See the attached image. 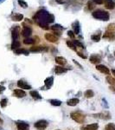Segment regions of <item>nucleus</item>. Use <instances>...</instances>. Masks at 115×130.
I'll return each mask as SVG.
<instances>
[{"label": "nucleus", "mask_w": 115, "mask_h": 130, "mask_svg": "<svg viewBox=\"0 0 115 130\" xmlns=\"http://www.w3.org/2000/svg\"><path fill=\"white\" fill-rule=\"evenodd\" d=\"M92 15L94 18L99 20H102V21H108L109 20L110 15L107 11L103 10H95L92 13Z\"/></svg>", "instance_id": "1"}, {"label": "nucleus", "mask_w": 115, "mask_h": 130, "mask_svg": "<svg viewBox=\"0 0 115 130\" xmlns=\"http://www.w3.org/2000/svg\"><path fill=\"white\" fill-rule=\"evenodd\" d=\"M70 117L73 121H74L75 122L79 123V124L84 123L86 120V115L81 111H73V112H71Z\"/></svg>", "instance_id": "2"}, {"label": "nucleus", "mask_w": 115, "mask_h": 130, "mask_svg": "<svg viewBox=\"0 0 115 130\" xmlns=\"http://www.w3.org/2000/svg\"><path fill=\"white\" fill-rule=\"evenodd\" d=\"M92 116L93 118L96 119H100V120H105V121H108L112 118L111 116V114L108 111H104V112H100V113H97V114H93Z\"/></svg>", "instance_id": "3"}, {"label": "nucleus", "mask_w": 115, "mask_h": 130, "mask_svg": "<svg viewBox=\"0 0 115 130\" xmlns=\"http://www.w3.org/2000/svg\"><path fill=\"white\" fill-rule=\"evenodd\" d=\"M49 126V122L46 120H39L34 124V127L37 130H44L48 127Z\"/></svg>", "instance_id": "4"}, {"label": "nucleus", "mask_w": 115, "mask_h": 130, "mask_svg": "<svg viewBox=\"0 0 115 130\" xmlns=\"http://www.w3.org/2000/svg\"><path fill=\"white\" fill-rule=\"evenodd\" d=\"M16 126L17 130H30V124L24 121H16Z\"/></svg>", "instance_id": "5"}, {"label": "nucleus", "mask_w": 115, "mask_h": 130, "mask_svg": "<svg viewBox=\"0 0 115 130\" xmlns=\"http://www.w3.org/2000/svg\"><path fill=\"white\" fill-rule=\"evenodd\" d=\"M44 37L48 42L52 43H56L58 42V40H59L58 37H56L55 35L52 34V33H45Z\"/></svg>", "instance_id": "6"}, {"label": "nucleus", "mask_w": 115, "mask_h": 130, "mask_svg": "<svg viewBox=\"0 0 115 130\" xmlns=\"http://www.w3.org/2000/svg\"><path fill=\"white\" fill-rule=\"evenodd\" d=\"M19 33H20V27L18 25H14L13 29H12L11 31V37H12V40L16 41L18 39L19 37Z\"/></svg>", "instance_id": "7"}, {"label": "nucleus", "mask_w": 115, "mask_h": 130, "mask_svg": "<svg viewBox=\"0 0 115 130\" xmlns=\"http://www.w3.org/2000/svg\"><path fill=\"white\" fill-rule=\"evenodd\" d=\"M101 56L98 54H93V55L90 56L89 57V61H90L91 63L93 64H95V65H98L100 64V62H101Z\"/></svg>", "instance_id": "8"}, {"label": "nucleus", "mask_w": 115, "mask_h": 130, "mask_svg": "<svg viewBox=\"0 0 115 130\" xmlns=\"http://www.w3.org/2000/svg\"><path fill=\"white\" fill-rule=\"evenodd\" d=\"M51 30H53V33H55L54 35H55L56 37H60L62 34V31L63 30V27H62L60 24H55L51 27Z\"/></svg>", "instance_id": "9"}, {"label": "nucleus", "mask_w": 115, "mask_h": 130, "mask_svg": "<svg viewBox=\"0 0 115 130\" xmlns=\"http://www.w3.org/2000/svg\"><path fill=\"white\" fill-rule=\"evenodd\" d=\"M17 86L20 88V89H29L30 90L32 88H31V86L27 82H25L24 80H23V79H21V80H18L17 81Z\"/></svg>", "instance_id": "10"}, {"label": "nucleus", "mask_w": 115, "mask_h": 130, "mask_svg": "<svg viewBox=\"0 0 115 130\" xmlns=\"http://www.w3.org/2000/svg\"><path fill=\"white\" fill-rule=\"evenodd\" d=\"M96 70H97L98 71H100V73H102V74H105V75H109L110 74L109 69H108L106 66H105V65H103V64L96 65Z\"/></svg>", "instance_id": "11"}, {"label": "nucleus", "mask_w": 115, "mask_h": 130, "mask_svg": "<svg viewBox=\"0 0 115 130\" xmlns=\"http://www.w3.org/2000/svg\"><path fill=\"white\" fill-rule=\"evenodd\" d=\"M23 26H24V29H23L22 30V35L24 36V37L26 38V37H30L31 34H32V29L30 28V26H25L24 24H23Z\"/></svg>", "instance_id": "12"}, {"label": "nucleus", "mask_w": 115, "mask_h": 130, "mask_svg": "<svg viewBox=\"0 0 115 130\" xmlns=\"http://www.w3.org/2000/svg\"><path fill=\"white\" fill-rule=\"evenodd\" d=\"M30 50L31 52H46L49 50V48L46 46H33Z\"/></svg>", "instance_id": "13"}, {"label": "nucleus", "mask_w": 115, "mask_h": 130, "mask_svg": "<svg viewBox=\"0 0 115 130\" xmlns=\"http://www.w3.org/2000/svg\"><path fill=\"white\" fill-rule=\"evenodd\" d=\"M13 95L16 98H24L26 96V92L24 89H16L13 90Z\"/></svg>", "instance_id": "14"}, {"label": "nucleus", "mask_w": 115, "mask_h": 130, "mask_svg": "<svg viewBox=\"0 0 115 130\" xmlns=\"http://www.w3.org/2000/svg\"><path fill=\"white\" fill-rule=\"evenodd\" d=\"M54 84V76H49L44 80V87L47 89H51V87Z\"/></svg>", "instance_id": "15"}, {"label": "nucleus", "mask_w": 115, "mask_h": 130, "mask_svg": "<svg viewBox=\"0 0 115 130\" xmlns=\"http://www.w3.org/2000/svg\"><path fill=\"white\" fill-rule=\"evenodd\" d=\"M99 128V124L98 123H92V124H88L85 127H81V130H97Z\"/></svg>", "instance_id": "16"}, {"label": "nucleus", "mask_w": 115, "mask_h": 130, "mask_svg": "<svg viewBox=\"0 0 115 130\" xmlns=\"http://www.w3.org/2000/svg\"><path fill=\"white\" fill-rule=\"evenodd\" d=\"M30 95H31V97H32L34 100L39 101V100L43 99L42 95H40V94H39L38 91H36V90H30Z\"/></svg>", "instance_id": "17"}, {"label": "nucleus", "mask_w": 115, "mask_h": 130, "mask_svg": "<svg viewBox=\"0 0 115 130\" xmlns=\"http://www.w3.org/2000/svg\"><path fill=\"white\" fill-rule=\"evenodd\" d=\"M114 37H115V31H112V30H106L105 34L103 35V38L109 39V40H112Z\"/></svg>", "instance_id": "18"}, {"label": "nucleus", "mask_w": 115, "mask_h": 130, "mask_svg": "<svg viewBox=\"0 0 115 130\" xmlns=\"http://www.w3.org/2000/svg\"><path fill=\"white\" fill-rule=\"evenodd\" d=\"M68 72V69L63 68L62 66H55V73L56 75L64 74V73Z\"/></svg>", "instance_id": "19"}, {"label": "nucleus", "mask_w": 115, "mask_h": 130, "mask_svg": "<svg viewBox=\"0 0 115 130\" xmlns=\"http://www.w3.org/2000/svg\"><path fill=\"white\" fill-rule=\"evenodd\" d=\"M55 62L60 66H64L67 64V60L63 56H56L55 57Z\"/></svg>", "instance_id": "20"}, {"label": "nucleus", "mask_w": 115, "mask_h": 130, "mask_svg": "<svg viewBox=\"0 0 115 130\" xmlns=\"http://www.w3.org/2000/svg\"><path fill=\"white\" fill-rule=\"evenodd\" d=\"M80 102V100L78 98H71V99L67 101V104L70 107H74Z\"/></svg>", "instance_id": "21"}, {"label": "nucleus", "mask_w": 115, "mask_h": 130, "mask_svg": "<svg viewBox=\"0 0 115 130\" xmlns=\"http://www.w3.org/2000/svg\"><path fill=\"white\" fill-rule=\"evenodd\" d=\"M105 7L108 10H112L115 8V4L112 0H105Z\"/></svg>", "instance_id": "22"}, {"label": "nucleus", "mask_w": 115, "mask_h": 130, "mask_svg": "<svg viewBox=\"0 0 115 130\" xmlns=\"http://www.w3.org/2000/svg\"><path fill=\"white\" fill-rule=\"evenodd\" d=\"M15 51V53L16 55H24V56H29L30 55V52H29V50H25V49H23V48H19V49L14 50Z\"/></svg>", "instance_id": "23"}, {"label": "nucleus", "mask_w": 115, "mask_h": 130, "mask_svg": "<svg viewBox=\"0 0 115 130\" xmlns=\"http://www.w3.org/2000/svg\"><path fill=\"white\" fill-rule=\"evenodd\" d=\"M23 19H24V15L22 14H12L11 15V20L15 22H20Z\"/></svg>", "instance_id": "24"}, {"label": "nucleus", "mask_w": 115, "mask_h": 130, "mask_svg": "<svg viewBox=\"0 0 115 130\" xmlns=\"http://www.w3.org/2000/svg\"><path fill=\"white\" fill-rule=\"evenodd\" d=\"M84 96L87 98V99H91V98H93V96H94V92H93L92 89H87L85 91Z\"/></svg>", "instance_id": "25"}, {"label": "nucleus", "mask_w": 115, "mask_h": 130, "mask_svg": "<svg viewBox=\"0 0 115 130\" xmlns=\"http://www.w3.org/2000/svg\"><path fill=\"white\" fill-rule=\"evenodd\" d=\"M73 29H74V33L75 35H78L79 33H80L81 28H80V24H79L78 21L74 23V24H73Z\"/></svg>", "instance_id": "26"}, {"label": "nucleus", "mask_w": 115, "mask_h": 130, "mask_svg": "<svg viewBox=\"0 0 115 130\" xmlns=\"http://www.w3.org/2000/svg\"><path fill=\"white\" fill-rule=\"evenodd\" d=\"M35 38H30V37H26V38L24 39V44H27V45H32V44H35Z\"/></svg>", "instance_id": "27"}, {"label": "nucleus", "mask_w": 115, "mask_h": 130, "mask_svg": "<svg viewBox=\"0 0 115 130\" xmlns=\"http://www.w3.org/2000/svg\"><path fill=\"white\" fill-rule=\"evenodd\" d=\"M49 102L52 106H55V107H59L62 105V102L57 99H50L49 100Z\"/></svg>", "instance_id": "28"}, {"label": "nucleus", "mask_w": 115, "mask_h": 130, "mask_svg": "<svg viewBox=\"0 0 115 130\" xmlns=\"http://www.w3.org/2000/svg\"><path fill=\"white\" fill-rule=\"evenodd\" d=\"M21 47V43L18 40H16V41H12V43H11V49L13 50H16L17 49H19Z\"/></svg>", "instance_id": "29"}, {"label": "nucleus", "mask_w": 115, "mask_h": 130, "mask_svg": "<svg viewBox=\"0 0 115 130\" xmlns=\"http://www.w3.org/2000/svg\"><path fill=\"white\" fill-rule=\"evenodd\" d=\"M36 24H38V26L43 29V30H49V24H46V23H44V22H37Z\"/></svg>", "instance_id": "30"}, {"label": "nucleus", "mask_w": 115, "mask_h": 130, "mask_svg": "<svg viewBox=\"0 0 115 130\" xmlns=\"http://www.w3.org/2000/svg\"><path fill=\"white\" fill-rule=\"evenodd\" d=\"M106 80L110 84V86H114L115 87V78L114 77L111 76V75H107L106 78Z\"/></svg>", "instance_id": "31"}, {"label": "nucleus", "mask_w": 115, "mask_h": 130, "mask_svg": "<svg viewBox=\"0 0 115 130\" xmlns=\"http://www.w3.org/2000/svg\"><path fill=\"white\" fill-rule=\"evenodd\" d=\"M100 37H101V35H100V33H97V34L92 35L91 39L93 42H96V43H98V42L100 41Z\"/></svg>", "instance_id": "32"}, {"label": "nucleus", "mask_w": 115, "mask_h": 130, "mask_svg": "<svg viewBox=\"0 0 115 130\" xmlns=\"http://www.w3.org/2000/svg\"><path fill=\"white\" fill-rule=\"evenodd\" d=\"M66 43H67V45H68L71 50H74V51H77V47L75 46L74 43H73V41H68H68L66 42Z\"/></svg>", "instance_id": "33"}, {"label": "nucleus", "mask_w": 115, "mask_h": 130, "mask_svg": "<svg viewBox=\"0 0 115 130\" xmlns=\"http://www.w3.org/2000/svg\"><path fill=\"white\" fill-rule=\"evenodd\" d=\"M104 130H115V124L112 122L107 123V124L105 126V128H104Z\"/></svg>", "instance_id": "34"}, {"label": "nucleus", "mask_w": 115, "mask_h": 130, "mask_svg": "<svg viewBox=\"0 0 115 130\" xmlns=\"http://www.w3.org/2000/svg\"><path fill=\"white\" fill-rule=\"evenodd\" d=\"M8 104V99L7 98H4V99H2L0 101V106H1V108H5L6 106H7Z\"/></svg>", "instance_id": "35"}, {"label": "nucleus", "mask_w": 115, "mask_h": 130, "mask_svg": "<svg viewBox=\"0 0 115 130\" xmlns=\"http://www.w3.org/2000/svg\"><path fill=\"white\" fill-rule=\"evenodd\" d=\"M73 43H74L76 47L81 48V49H85V47H84V45H83V43H81L80 41H78V40H74V41H73Z\"/></svg>", "instance_id": "36"}, {"label": "nucleus", "mask_w": 115, "mask_h": 130, "mask_svg": "<svg viewBox=\"0 0 115 130\" xmlns=\"http://www.w3.org/2000/svg\"><path fill=\"white\" fill-rule=\"evenodd\" d=\"M18 5H19L22 8H24V9L28 7V4H27L25 1H24V0H18Z\"/></svg>", "instance_id": "37"}, {"label": "nucleus", "mask_w": 115, "mask_h": 130, "mask_svg": "<svg viewBox=\"0 0 115 130\" xmlns=\"http://www.w3.org/2000/svg\"><path fill=\"white\" fill-rule=\"evenodd\" d=\"M95 4L93 3L92 0H89L88 2H87V7H88V9L90 10H93L94 9V7H95Z\"/></svg>", "instance_id": "38"}, {"label": "nucleus", "mask_w": 115, "mask_h": 130, "mask_svg": "<svg viewBox=\"0 0 115 130\" xmlns=\"http://www.w3.org/2000/svg\"><path fill=\"white\" fill-rule=\"evenodd\" d=\"M102 105H103V108H106V109L109 108V106H108V103H107V101H106L105 98H102Z\"/></svg>", "instance_id": "39"}, {"label": "nucleus", "mask_w": 115, "mask_h": 130, "mask_svg": "<svg viewBox=\"0 0 115 130\" xmlns=\"http://www.w3.org/2000/svg\"><path fill=\"white\" fill-rule=\"evenodd\" d=\"M106 30H112V31H115V24H110L107 26V29Z\"/></svg>", "instance_id": "40"}, {"label": "nucleus", "mask_w": 115, "mask_h": 130, "mask_svg": "<svg viewBox=\"0 0 115 130\" xmlns=\"http://www.w3.org/2000/svg\"><path fill=\"white\" fill-rule=\"evenodd\" d=\"M76 52H77V55H78L79 56H80V57L83 58V59H87V56L84 55V54H83V53H81V52L78 51V50H77Z\"/></svg>", "instance_id": "41"}, {"label": "nucleus", "mask_w": 115, "mask_h": 130, "mask_svg": "<svg viewBox=\"0 0 115 130\" xmlns=\"http://www.w3.org/2000/svg\"><path fill=\"white\" fill-rule=\"evenodd\" d=\"M68 37H70L71 38H74L75 34L74 33V31H72V30H68Z\"/></svg>", "instance_id": "42"}, {"label": "nucleus", "mask_w": 115, "mask_h": 130, "mask_svg": "<svg viewBox=\"0 0 115 130\" xmlns=\"http://www.w3.org/2000/svg\"><path fill=\"white\" fill-rule=\"evenodd\" d=\"M94 4H97V5H102L104 2V0H92Z\"/></svg>", "instance_id": "43"}, {"label": "nucleus", "mask_w": 115, "mask_h": 130, "mask_svg": "<svg viewBox=\"0 0 115 130\" xmlns=\"http://www.w3.org/2000/svg\"><path fill=\"white\" fill-rule=\"evenodd\" d=\"M6 89V88L3 85H0V94H2Z\"/></svg>", "instance_id": "44"}, {"label": "nucleus", "mask_w": 115, "mask_h": 130, "mask_svg": "<svg viewBox=\"0 0 115 130\" xmlns=\"http://www.w3.org/2000/svg\"><path fill=\"white\" fill-rule=\"evenodd\" d=\"M73 62H74V63H75V64H76V65H77V66H78V67H79V68H80V69H82V66H81V65L80 63H79V62H76V61H75L74 59V60H73Z\"/></svg>", "instance_id": "45"}, {"label": "nucleus", "mask_w": 115, "mask_h": 130, "mask_svg": "<svg viewBox=\"0 0 115 130\" xmlns=\"http://www.w3.org/2000/svg\"><path fill=\"white\" fill-rule=\"evenodd\" d=\"M109 89H110L111 91H112L113 94H115V87H114V86H110V87H109Z\"/></svg>", "instance_id": "46"}, {"label": "nucleus", "mask_w": 115, "mask_h": 130, "mask_svg": "<svg viewBox=\"0 0 115 130\" xmlns=\"http://www.w3.org/2000/svg\"><path fill=\"white\" fill-rule=\"evenodd\" d=\"M56 3L60 4V5H62V4H64L66 2V0H55Z\"/></svg>", "instance_id": "47"}, {"label": "nucleus", "mask_w": 115, "mask_h": 130, "mask_svg": "<svg viewBox=\"0 0 115 130\" xmlns=\"http://www.w3.org/2000/svg\"><path fill=\"white\" fill-rule=\"evenodd\" d=\"M25 23H29V24H33L32 21L30 20L29 18H26V19H25Z\"/></svg>", "instance_id": "48"}, {"label": "nucleus", "mask_w": 115, "mask_h": 130, "mask_svg": "<svg viewBox=\"0 0 115 130\" xmlns=\"http://www.w3.org/2000/svg\"><path fill=\"white\" fill-rule=\"evenodd\" d=\"M3 123H4V121L1 119V117H0V126H2L3 125Z\"/></svg>", "instance_id": "49"}, {"label": "nucleus", "mask_w": 115, "mask_h": 130, "mask_svg": "<svg viewBox=\"0 0 115 130\" xmlns=\"http://www.w3.org/2000/svg\"><path fill=\"white\" fill-rule=\"evenodd\" d=\"M112 75L115 76V70H112Z\"/></svg>", "instance_id": "50"}, {"label": "nucleus", "mask_w": 115, "mask_h": 130, "mask_svg": "<svg viewBox=\"0 0 115 130\" xmlns=\"http://www.w3.org/2000/svg\"><path fill=\"white\" fill-rule=\"evenodd\" d=\"M0 130H5V129H4V128H3V127H1V126H0Z\"/></svg>", "instance_id": "51"}, {"label": "nucleus", "mask_w": 115, "mask_h": 130, "mask_svg": "<svg viewBox=\"0 0 115 130\" xmlns=\"http://www.w3.org/2000/svg\"><path fill=\"white\" fill-rule=\"evenodd\" d=\"M113 55H114V57H115V50H114V53H113Z\"/></svg>", "instance_id": "52"}, {"label": "nucleus", "mask_w": 115, "mask_h": 130, "mask_svg": "<svg viewBox=\"0 0 115 130\" xmlns=\"http://www.w3.org/2000/svg\"><path fill=\"white\" fill-rule=\"evenodd\" d=\"M55 130H61V129H55Z\"/></svg>", "instance_id": "53"}, {"label": "nucleus", "mask_w": 115, "mask_h": 130, "mask_svg": "<svg viewBox=\"0 0 115 130\" xmlns=\"http://www.w3.org/2000/svg\"><path fill=\"white\" fill-rule=\"evenodd\" d=\"M68 130H72V129H68Z\"/></svg>", "instance_id": "54"}]
</instances>
